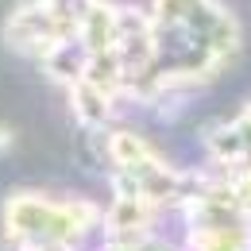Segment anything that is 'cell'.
<instances>
[{
    "label": "cell",
    "instance_id": "obj_1",
    "mask_svg": "<svg viewBox=\"0 0 251 251\" xmlns=\"http://www.w3.org/2000/svg\"><path fill=\"white\" fill-rule=\"evenodd\" d=\"M100 209L85 197H50V193H31L16 189L4 197V248L27 244V248H54V244H77L100 224Z\"/></svg>",
    "mask_w": 251,
    "mask_h": 251
},
{
    "label": "cell",
    "instance_id": "obj_2",
    "mask_svg": "<svg viewBox=\"0 0 251 251\" xmlns=\"http://www.w3.org/2000/svg\"><path fill=\"white\" fill-rule=\"evenodd\" d=\"M205 147H209V158L217 166H244V162H251V104L240 108L228 124L213 127L205 135Z\"/></svg>",
    "mask_w": 251,
    "mask_h": 251
},
{
    "label": "cell",
    "instance_id": "obj_3",
    "mask_svg": "<svg viewBox=\"0 0 251 251\" xmlns=\"http://www.w3.org/2000/svg\"><path fill=\"white\" fill-rule=\"evenodd\" d=\"M104 251H178V248L158 236H139V240H112V244H104Z\"/></svg>",
    "mask_w": 251,
    "mask_h": 251
},
{
    "label": "cell",
    "instance_id": "obj_4",
    "mask_svg": "<svg viewBox=\"0 0 251 251\" xmlns=\"http://www.w3.org/2000/svg\"><path fill=\"white\" fill-rule=\"evenodd\" d=\"M8 147H12V127L0 124V151H8Z\"/></svg>",
    "mask_w": 251,
    "mask_h": 251
},
{
    "label": "cell",
    "instance_id": "obj_5",
    "mask_svg": "<svg viewBox=\"0 0 251 251\" xmlns=\"http://www.w3.org/2000/svg\"><path fill=\"white\" fill-rule=\"evenodd\" d=\"M35 251H74L70 244H54V248H35Z\"/></svg>",
    "mask_w": 251,
    "mask_h": 251
}]
</instances>
